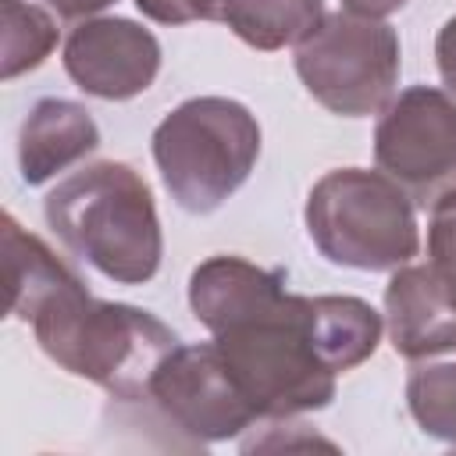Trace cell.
<instances>
[{
	"label": "cell",
	"mask_w": 456,
	"mask_h": 456,
	"mask_svg": "<svg viewBox=\"0 0 456 456\" xmlns=\"http://www.w3.org/2000/svg\"><path fill=\"white\" fill-rule=\"evenodd\" d=\"M214 346L260 420L321 410L335 395V367L317 331V296L271 292L214 331Z\"/></svg>",
	"instance_id": "1"
},
{
	"label": "cell",
	"mask_w": 456,
	"mask_h": 456,
	"mask_svg": "<svg viewBox=\"0 0 456 456\" xmlns=\"http://www.w3.org/2000/svg\"><path fill=\"white\" fill-rule=\"evenodd\" d=\"M28 324L57 367L107 388L118 403L139 399L157 363L178 346L164 321L139 306L93 299L78 278L57 289Z\"/></svg>",
	"instance_id": "2"
},
{
	"label": "cell",
	"mask_w": 456,
	"mask_h": 456,
	"mask_svg": "<svg viewBox=\"0 0 456 456\" xmlns=\"http://www.w3.org/2000/svg\"><path fill=\"white\" fill-rule=\"evenodd\" d=\"M46 224L103 278L142 285L160 267V221L142 175L100 160L68 175L46 196Z\"/></svg>",
	"instance_id": "3"
},
{
	"label": "cell",
	"mask_w": 456,
	"mask_h": 456,
	"mask_svg": "<svg viewBox=\"0 0 456 456\" xmlns=\"http://www.w3.org/2000/svg\"><path fill=\"white\" fill-rule=\"evenodd\" d=\"M260 157L256 118L228 96L178 103L153 132V160L164 189L189 214L217 210Z\"/></svg>",
	"instance_id": "4"
},
{
	"label": "cell",
	"mask_w": 456,
	"mask_h": 456,
	"mask_svg": "<svg viewBox=\"0 0 456 456\" xmlns=\"http://www.w3.org/2000/svg\"><path fill=\"white\" fill-rule=\"evenodd\" d=\"M306 228L331 264L356 271H395L420 249L413 200L385 171H328L310 189Z\"/></svg>",
	"instance_id": "5"
},
{
	"label": "cell",
	"mask_w": 456,
	"mask_h": 456,
	"mask_svg": "<svg viewBox=\"0 0 456 456\" xmlns=\"http://www.w3.org/2000/svg\"><path fill=\"white\" fill-rule=\"evenodd\" d=\"M296 71L306 93L331 114H381L399 82V36L381 18L324 14L317 32L296 46Z\"/></svg>",
	"instance_id": "6"
},
{
	"label": "cell",
	"mask_w": 456,
	"mask_h": 456,
	"mask_svg": "<svg viewBox=\"0 0 456 456\" xmlns=\"http://www.w3.org/2000/svg\"><path fill=\"white\" fill-rule=\"evenodd\" d=\"M374 160L417 207L456 189V93L410 86L392 96L374 128Z\"/></svg>",
	"instance_id": "7"
},
{
	"label": "cell",
	"mask_w": 456,
	"mask_h": 456,
	"mask_svg": "<svg viewBox=\"0 0 456 456\" xmlns=\"http://www.w3.org/2000/svg\"><path fill=\"white\" fill-rule=\"evenodd\" d=\"M139 399L150 403L160 428H175L178 435H189L196 445L232 438L246 431L253 420H260L214 342L175 346L157 363Z\"/></svg>",
	"instance_id": "8"
},
{
	"label": "cell",
	"mask_w": 456,
	"mask_h": 456,
	"mask_svg": "<svg viewBox=\"0 0 456 456\" xmlns=\"http://www.w3.org/2000/svg\"><path fill=\"white\" fill-rule=\"evenodd\" d=\"M64 71L89 96L132 100L157 78L160 43L128 18H96L68 36Z\"/></svg>",
	"instance_id": "9"
},
{
	"label": "cell",
	"mask_w": 456,
	"mask_h": 456,
	"mask_svg": "<svg viewBox=\"0 0 456 456\" xmlns=\"http://www.w3.org/2000/svg\"><path fill=\"white\" fill-rule=\"evenodd\" d=\"M388 338L392 349L413 363L456 356V306L438 285L435 271L424 267H395L385 289Z\"/></svg>",
	"instance_id": "10"
},
{
	"label": "cell",
	"mask_w": 456,
	"mask_h": 456,
	"mask_svg": "<svg viewBox=\"0 0 456 456\" xmlns=\"http://www.w3.org/2000/svg\"><path fill=\"white\" fill-rule=\"evenodd\" d=\"M96 142L100 132L86 107L71 100H39L25 118L18 139L21 178L28 185H39L57 171L71 167L75 160H82L86 153H93Z\"/></svg>",
	"instance_id": "11"
},
{
	"label": "cell",
	"mask_w": 456,
	"mask_h": 456,
	"mask_svg": "<svg viewBox=\"0 0 456 456\" xmlns=\"http://www.w3.org/2000/svg\"><path fill=\"white\" fill-rule=\"evenodd\" d=\"M278 289H285L281 271H264L242 256H210L189 278V303L196 321L214 335Z\"/></svg>",
	"instance_id": "12"
},
{
	"label": "cell",
	"mask_w": 456,
	"mask_h": 456,
	"mask_svg": "<svg viewBox=\"0 0 456 456\" xmlns=\"http://www.w3.org/2000/svg\"><path fill=\"white\" fill-rule=\"evenodd\" d=\"M4 314L32 321V314L75 274L11 214H4Z\"/></svg>",
	"instance_id": "13"
},
{
	"label": "cell",
	"mask_w": 456,
	"mask_h": 456,
	"mask_svg": "<svg viewBox=\"0 0 456 456\" xmlns=\"http://www.w3.org/2000/svg\"><path fill=\"white\" fill-rule=\"evenodd\" d=\"M221 21L256 50L299 46L324 21V0H228Z\"/></svg>",
	"instance_id": "14"
},
{
	"label": "cell",
	"mask_w": 456,
	"mask_h": 456,
	"mask_svg": "<svg viewBox=\"0 0 456 456\" xmlns=\"http://www.w3.org/2000/svg\"><path fill=\"white\" fill-rule=\"evenodd\" d=\"M406 403L420 431L456 445V356L420 360L410 370Z\"/></svg>",
	"instance_id": "15"
},
{
	"label": "cell",
	"mask_w": 456,
	"mask_h": 456,
	"mask_svg": "<svg viewBox=\"0 0 456 456\" xmlns=\"http://www.w3.org/2000/svg\"><path fill=\"white\" fill-rule=\"evenodd\" d=\"M57 43L50 11L32 0H4V78L32 71Z\"/></svg>",
	"instance_id": "16"
},
{
	"label": "cell",
	"mask_w": 456,
	"mask_h": 456,
	"mask_svg": "<svg viewBox=\"0 0 456 456\" xmlns=\"http://www.w3.org/2000/svg\"><path fill=\"white\" fill-rule=\"evenodd\" d=\"M428 267L456 306V189L435 200L428 228Z\"/></svg>",
	"instance_id": "17"
},
{
	"label": "cell",
	"mask_w": 456,
	"mask_h": 456,
	"mask_svg": "<svg viewBox=\"0 0 456 456\" xmlns=\"http://www.w3.org/2000/svg\"><path fill=\"white\" fill-rule=\"evenodd\" d=\"M135 7L160 25H185V21H221L228 0H135Z\"/></svg>",
	"instance_id": "18"
},
{
	"label": "cell",
	"mask_w": 456,
	"mask_h": 456,
	"mask_svg": "<svg viewBox=\"0 0 456 456\" xmlns=\"http://www.w3.org/2000/svg\"><path fill=\"white\" fill-rule=\"evenodd\" d=\"M435 61H438V75L445 82V89L456 93V18H449L435 39Z\"/></svg>",
	"instance_id": "19"
},
{
	"label": "cell",
	"mask_w": 456,
	"mask_h": 456,
	"mask_svg": "<svg viewBox=\"0 0 456 456\" xmlns=\"http://www.w3.org/2000/svg\"><path fill=\"white\" fill-rule=\"evenodd\" d=\"M57 18H68V21H75V18H89V14H96V11H103V7H110V4H118V0H43Z\"/></svg>",
	"instance_id": "20"
},
{
	"label": "cell",
	"mask_w": 456,
	"mask_h": 456,
	"mask_svg": "<svg viewBox=\"0 0 456 456\" xmlns=\"http://www.w3.org/2000/svg\"><path fill=\"white\" fill-rule=\"evenodd\" d=\"M342 4H346V11L363 14V18H385L399 7H406V0H342Z\"/></svg>",
	"instance_id": "21"
}]
</instances>
